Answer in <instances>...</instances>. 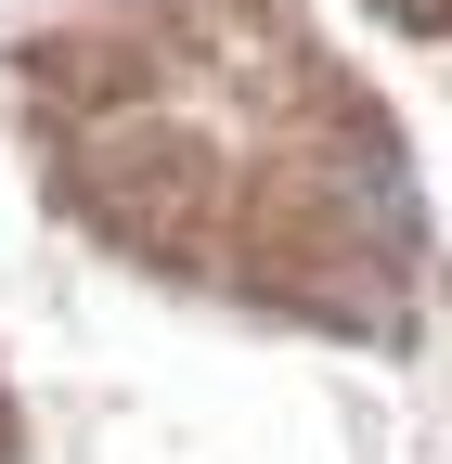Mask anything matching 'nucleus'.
Returning a JSON list of instances; mask_svg holds the SVG:
<instances>
[{"instance_id":"obj_1","label":"nucleus","mask_w":452,"mask_h":464,"mask_svg":"<svg viewBox=\"0 0 452 464\" xmlns=\"http://www.w3.org/2000/svg\"><path fill=\"white\" fill-rule=\"evenodd\" d=\"M388 14H427V0H388Z\"/></svg>"}]
</instances>
